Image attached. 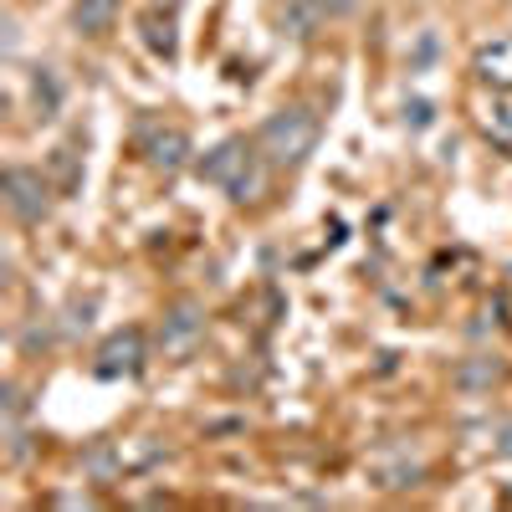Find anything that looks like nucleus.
<instances>
[{
	"label": "nucleus",
	"instance_id": "obj_1",
	"mask_svg": "<svg viewBox=\"0 0 512 512\" xmlns=\"http://www.w3.org/2000/svg\"><path fill=\"white\" fill-rule=\"evenodd\" d=\"M256 149H262L267 164L277 169H297L313 149H318V118L313 108H277L267 123H262V134H256Z\"/></svg>",
	"mask_w": 512,
	"mask_h": 512
},
{
	"label": "nucleus",
	"instance_id": "obj_2",
	"mask_svg": "<svg viewBox=\"0 0 512 512\" xmlns=\"http://www.w3.org/2000/svg\"><path fill=\"white\" fill-rule=\"evenodd\" d=\"M164 461V441L154 436H123V441H98L88 451V477L98 482H118V477H134V472H149V466Z\"/></svg>",
	"mask_w": 512,
	"mask_h": 512
},
{
	"label": "nucleus",
	"instance_id": "obj_3",
	"mask_svg": "<svg viewBox=\"0 0 512 512\" xmlns=\"http://www.w3.org/2000/svg\"><path fill=\"white\" fill-rule=\"evenodd\" d=\"M6 210L21 221V226H41L52 216V180L41 175V169H6Z\"/></svg>",
	"mask_w": 512,
	"mask_h": 512
},
{
	"label": "nucleus",
	"instance_id": "obj_4",
	"mask_svg": "<svg viewBox=\"0 0 512 512\" xmlns=\"http://www.w3.org/2000/svg\"><path fill=\"white\" fill-rule=\"evenodd\" d=\"M200 338H205V308H200V303H175V308L159 318V354H164L169 364L190 359Z\"/></svg>",
	"mask_w": 512,
	"mask_h": 512
},
{
	"label": "nucleus",
	"instance_id": "obj_5",
	"mask_svg": "<svg viewBox=\"0 0 512 512\" xmlns=\"http://www.w3.org/2000/svg\"><path fill=\"white\" fill-rule=\"evenodd\" d=\"M369 477H374V487H384V492H405V487H415V482L425 477V456L410 451V446H384V451H374V461H369Z\"/></svg>",
	"mask_w": 512,
	"mask_h": 512
},
{
	"label": "nucleus",
	"instance_id": "obj_6",
	"mask_svg": "<svg viewBox=\"0 0 512 512\" xmlns=\"http://www.w3.org/2000/svg\"><path fill=\"white\" fill-rule=\"evenodd\" d=\"M251 154H256V149H251L246 139H221L216 149H210V154L195 164V175H200L205 185H221V190H226V185L241 175V169H246V159H251Z\"/></svg>",
	"mask_w": 512,
	"mask_h": 512
},
{
	"label": "nucleus",
	"instance_id": "obj_7",
	"mask_svg": "<svg viewBox=\"0 0 512 512\" xmlns=\"http://www.w3.org/2000/svg\"><path fill=\"white\" fill-rule=\"evenodd\" d=\"M139 364H144V333L139 328H123V333H113L108 344L98 349V374L103 379H118V374H139Z\"/></svg>",
	"mask_w": 512,
	"mask_h": 512
},
{
	"label": "nucleus",
	"instance_id": "obj_8",
	"mask_svg": "<svg viewBox=\"0 0 512 512\" xmlns=\"http://www.w3.org/2000/svg\"><path fill=\"white\" fill-rule=\"evenodd\" d=\"M328 16H333L328 0H287V6L277 11V26H282V36H292V41H313Z\"/></svg>",
	"mask_w": 512,
	"mask_h": 512
},
{
	"label": "nucleus",
	"instance_id": "obj_9",
	"mask_svg": "<svg viewBox=\"0 0 512 512\" xmlns=\"http://www.w3.org/2000/svg\"><path fill=\"white\" fill-rule=\"evenodd\" d=\"M144 154H149V169H159V175H175V169L190 159V134L185 128H154L149 134V144H144Z\"/></svg>",
	"mask_w": 512,
	"mask_h": 512
},
{
	"label": "nucleus",
	"instance_id": "obj_10",
	"mask_svg": "<svg viewBox=\"0 0 512 512\" xmlns=\"http://www.w3.org/2000/svg\"><path fill=\"white\" fill-rule=\"evenodd\" d=\"M472 67H477V77L487 82V88H512V36L482 41L477 57H472Z\"/></svg>",
	"mask_w": 512,
	"mask_h": 512
},
{
	"label": "nucleus",
	"instance_id": "obj_11",
	"mask_svg": "<svg viewBox=\"0 0 512 512\" xmlns=\"http://www.w3.org/2000/svg\"><path fill=\"white\" fill-rule=\"evenodd\" d=\"M482 134L512 149V88H492V98L482 103Z\"/></svg>",
	"mask_w": 512,
	"mask_h": 512
},
{
	"label": "nucleus",
	"instance_id": "obj_12",
	"mask_svg": "<svg viewBox=\"0 0 512 512\" xmlns=\"http://www.w3.org/2000/svg\"><path fill=\"white\" fill-rule=\"evenodd\" d=\"M118 21V0H77L72 6V26L82 36H108Z\"/></svg>",
	"mask_w": 512,
	"mask_h": 512
},
{
	"label": "nucleus",
	"instance_id": "obj_13",
	"mask_svg": "<svg viewBox=\"0 0 512 512\" xmlns=\"http://www.w3.org/2000/svg\"><path fill=\"white\" fill-rule=\"evenodd\" d=\"M31 103H36V118H57L62 108V82L52 67H36L31 72Z\"/></svg>",
	"mask_w": 512,
	"mask_h": 512
},
{
	"label": "nucleus",
	"instance_id": "obj_14",
	"mask_svg": "<svg viewBox=\"0 0 512 512\" xmlns=\"http://www.w3.org/2000/svg\"><path fill=\"white\" fill-rule=\"evenodd\" d=\"M502 379V364L497 359H487V354H477V359H466L461 369H456V384H461V390H492V384Z\"/></svg>",
	"mask_w": 512,
	"mask_h": 512
},
{
	"label": "nucleus",
	"instance_id": "obj_15",
	"mask_svg": "<svg viewBox=\"0 0 512 512\" xmlns=\"http://www.w3.org/2000/svg\"><path fill=\"white\" fill-rule=\"evenodd\" d=\"M139 26H144V47H149L154 57H175V21L159 16V6H154Z\"/></svg>",
	"mask_w": 512,
	"mask_h": 512
},
{
	"label": "nucleus",
	"instance_id": "obj_16",
	"mask_svg": "<svg viewBox=\"0 0 512 512\" xmlns=\"http://www.w3.org/2000/svg\"><path fill=\"white\" fill-rule=\"evenodd\" d=\"M256 154H262V149H256ZM256 154L246 159V169H241V175L226 185L236 205H246V200H256V195H262V159H256Z\"/></svg>",
	"mask_w": 512,
	"mask_h": 512
},
{
	"label": "nucleus",
	"instance_id": "obj_17",
	"mask_svg": "<svg viewBox=\"0 0 512 512\" xmlns=\"http://www.w3.org/2000/svg\"><path fill=\"white\" fill-rule=\"evenodd\" d=\"M52 180L62 190H77L82 185V169H77V154L72 149H52Z\"/></svg>",
	"mask_w": 512,
	"mask_h": 512
},
{
	"label": "nucleus",
	"instance_id": "obj_18",
	"mask_svg": "<svg viewBox=\"0 0 512 512\" xmlns=\"http://www.w3.org/2000/svg\"><path fill=\"white\" fill-rule=\"evenodd\" d=\"M405 123L410 128H431L436 123V103L431 98H405Z\"/></svg>",
	"mask_w": 512,
	"mask_h": 512
},
{
	"label": "nucleus",
	"instance_id": "obj_19",
	"mask_svg": "<svg viewBox=\"0 0 512 512\" xmlns=\"http://www.w3.org/2000/svg\"><path fill=\"white\" fill-rule=\"evenodd\" d=\"M431 57H436V31H425V36H420V47L410 52V72H420Z\"/></svg>",
	"mask_w": 512,
	"mask_h": 512
},
{
	"label": "nucleus",
	"instance_id": "obj_20",
	"mask_svg": "<svg viewBox=\"0 0 512 512\" xmlns=\"http://www.w3.org/2000/svg\"><path fill=\"white\" fill-rule=\"evenodd\" d=\"M93 308H98V297H88V303H72V318H67V333H77V328H88V323H93Z\"/></svg>",
	"mask_w": 512,
	"mask_h": 512
},
{
	"label": "nucleus",
	"instance_id": "obj_21",
	"mask_svg": "<svg viewBox=\"0 0 512 512\" xmlns=\"http://www.w3.org/2000/svg\"><path fill=\"white\" fill-rule=\"evenodd\" d=\"M333 6V16H349V11H359V6H369V0H328Z\"/></svg>",
	"mask_w": 512,
	"mask_h": 512
},
{
	"label": "nucleus",
	"instance_id": "obj_22",
	"mask_svg": "<svg viewBox=\"0 0 512 512\" xmlns=\"http://www.w3.org/2000/svg\"><path fill=\"white\" fill-rule=\"evenodd\" d=\"M502 456H512V425H502V446H497Z\"/></svg>",
	"mask_w": 512,
	"mask_h": 512
},
{
	"label": "nucleus",
	"instance_id": "obj_23",
	"mask_svg": "<svg viewBox=\"0 0 512 512\" xmlns=\"http://www.w3.org/2000/svg\"><path fill=\"white\" fill-rule=\"evenodd\" d=\"M149 6H159V11H175V6H180V0H149Z\"/></svg>",
	"mask_w": 512,
	"mask_h": 512
}]
</instances>
